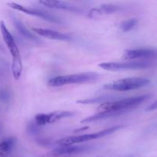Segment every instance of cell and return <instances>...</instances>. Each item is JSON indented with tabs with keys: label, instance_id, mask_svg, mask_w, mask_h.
<instances>
[{
	"label": "cell",
	"instance_id": "9",
	"mask_svg": "<svg viewBox=\"0 0 157 157\" xmlns=\"http://www.w3.org/2000/svg\"><path fill=\"white\" fill-rule=\"evenodd\" d=\"M93 147L90 146H64L55 149L47 153L46 157H60L63 156H69L73 154H79V153H87L90 151Z\"/></svg>",
	"mask_w": 157,
	"mask_h": 157
},
{
	"label": "cell",
	"instance_id": "15",
	"mask_svg": "<svg viewBox=\"0 0 157 157\" xmlns=\"http://www.w3.org/2000/svg\"><path fill=\"white\" fill-rule=\"evenodd\" d=\"M12 22H13V25L15 27V29L18 31V32H19L24 38H27V39L29 40H31V41H35V42H39L40 40L38 39L33 33H32L31 32H29V30H28L27 28L25 26V25L23 24L22 21H21L19 18H17L15 15H13V16L12 17Z\"/></svg>",
	"mask_w": 157,
	"mask_h": 157
},
{
	"label": "cell",
	"instance_id": "14",
	"mask_svg": "<svg viewBox=\"0 0 157 157\" xmlns=\"http://www.w3.org/2000/svg\"><path fill=\"white\" fill-rule=\"evenodd\" d=\"M127 113L124 111H105L98 113L92 116H89L87 117L84 118L81 121V124H87V123H93L95 121H103V120L108 119V118L113 117H118L124 113Z\"/></svg>",
	"mask_w": 157,
	"mask_h": 157
},
{
	"label": "cell",
	"instance_id": "20",
	"mask_svg": "<svg viewBox=\"0 0 157 157\" xmlns=\"http://www.w3.org/2000/svg\"><path fill=\"white\" fill-rule=\"evenodd\" d=\"M98 157H101V156H98Z\"/></svg>",
	"mask_w": 157,
	"mask_h": 157
},
{
	"label": "cell",
	"instance_id": "13",
	"mask_svg": "<svg viewBox=\"0 0 157 157\" xmlns=\"http://www.w3.org/2000/svg\"><path fill=\"white\" fill-rule=\"evenodd\" d=\"M40 4L46 6L48 8H53V9H63V10L70 11V12H81L82 10L79 7L74 6L71 3L63 1H40Z\"/></svg>",
	"mask_w": 157,
	"mask_h": 157
},
{
	"label": "cell",
	"instance_id": "17",
	"mask_svg": "<svg viewBox=\"0 0 157 157\" xmlns=\"http://www.w3.org/2000/svg\"><path fill=\"white\" fill-rule=\"evenodd\" d=\"M117 101L114 96H103L94 98H86V99L79 100L77 101L80 104H104V103L110 102V101Z\"/></svg>",
	"mask_w": 157,
	"mask_h": 157
},
{
	"label": "cell",
	"instance_id": "12",
	"mask_svg": "<svg viewBox=\"0 0 157 157\" xmlns=\"http://www.w3.org/2000/svg\"><path fill=\"white\" fill-rule=\"evenodd\" d=\"M121 10V7L113 4H104L98 8H94L88 12V16L96 18L104 15H110Z\"/></svg>",
	"mask_w": 157,
	"mask_h": 157
},
{
	"label": "cell",
	"instance_id": "19",
	"mask_svg": "<svg viewBox=\"0 0 157 157\" xmlns=\"http://www.w3.org/2000/svg\"><path fill=\"white\" fill-rule=\"evenodd\" d=\"M156 109V101H154L153 104H150V106H148V107H147V109H146V111H147V112L153 111V110H155Z\"/></svg>",
	"mask_w": 157,
	"mask_h": 157
},
{
	"label": "cell",
	"instance_id": "8",
	"mask_svg": "<svg viewBox=\"0 0 157 157\" xmlns=\"http://www.w3.org/2000/svg\"><path fill=\"white\" fill-rule=\"evenodd\" d=\"M75 114V112L58 110L49 113H39L35 117V124L37 126H44L46 124H53L64 118L72 117Z\"/></svg>",
	"mask_w": 157,
	"mask_h": 157
},
{
	"label": "cell",
	"instance_id": "11",
	"mask_svg": "<svg viewBox=\"0 0 157 157\" xmlns=\"http://www.w3.org/2000/svg\"><path fill=\"white\" fill-rule=\"evenodd\" d=\"M32 31L37 35L44 38H49L52 40H58V41H70L71 36L57 31L52 29H43V28H32Z\"/></svg>",
	"mask_w": 157,
	"mask_h": 157
},
{
	"label": "cell",
	"instance_id": "2",
	"mask_svg": "<svg viewBox=\"0 0 157 157\" xmlns=\"http://www.w3.org/2000/svg\"><path fill=\"white\" fill-rule=\"evenodd\" d=\"M150 97H151L150 94H145L104 103V104H101L98 107L97 110H98V113L105 111L127 112L129 110H132V109L139 107L144 101H147Z\"/></svg>",
	"mask_w": 157,
	"mask_h": 157
},
{
	"label": "cell",
	"instance_id": "18",
	"mask_svg": "<svg viewBox=\"0 0 157 157\" xmlns=\"http://www.w3.org/2000/svg\"><path fill=\"white\" fill-rule=\"evenodd\" d=\"M137 19L136 18H130V19L126 20L123 21L121 24V29L124 32H127L131 31L132 29H134L137 25Z\"/></svg>",
	"mask_w": 157,
	"mask_h": 157
},
{
	"label": "cell",
	"instance_id": "1",
	"mask_svg": "<svg viewBox=\"0 0 157 157\" xmlns=\"http://www.w3.org/2000/svg\"><path fill=\"white\" fill-rule=\"evenodd\" d=\"M0 31L4 42L6 43L9 52L12 55V75L15 80H18L22 72V62H21V54L18 45L12 34L6 27L3 21H0Z\"/></svg>",
	"mask_w": 157,
	"mask_h": 157
},
{
	"label": "cell",
	"instance_id": "5",
	"mask_svg": "<svg viewBox=\"0 0 157 157\" xmlns=\"http://www.w3.org/2000/svg\"><path fill=\"white\" fill-rule=\"evenodd\" d=\"M150 84V80L144 78H127L117 80L116 81L104 85V88L107 90L116 91H129L137 90L147 87Z\"/></svg>",
	"mask_w": 157,
	"mask_h": 157
},
{
	"label": "cell",
	"instance_id": "3",
	"mask_svg": "<svg viewBox=\"0 0 157 157\" xmlns=\"http://www.w3.org/2000/svg\"><path fill=\"white\" fill-rule=\"evenodd\" d=\"M100 78L99 74L95 72L75 74V75H63L52 78L48 82V85L52 87H61L67 84H87L96 81Z\"/></svg>",
	"mask_w": 157,
	"mask_h": 157
},
{
	"label": "cell",
	"instance_id": "7",
	"mask_svg": "<svg viewBox=\"0 0 157 157\" xmlns=\"http://www.w3.org/2000/svg\"><path fill=\"white\" fill-rule=\"evenodd\" d=\"M8 6L10 8H12V9H15V10L20 11V12H24V13L28 14V15H33V16L39 17V18L45 20V21H50V22L58 23V24L62 23V21H61L59 18H58V17L55 16V15L48 13V12H44V11L26 7V6H21V5L15 2H9L8 3Z\"/></svg>",
	"mask_w": 157,
	"mask_h": 157
},
{
	"label": "cell",
	"instance_id": "16",
	"mask_svg": "<svg viewBox=\"0 0 157 157\" xmlns=\"http://www.w3.org/2000/svg\"><path fill=\"white\" fill-rule=\"evenodd\" d=\"M16 140L15 137H9L0 143V156H8L13 150Z\"/></svg>",
	"mask_w": 157,
	"mask_h": 157
},
{
	"label": "cell",
	"instance_id": "4",
	"mask_svg": "<svg viewBox=\"0 0 157 157\" xmlns=\"http://www.w3.org/2000/svg\"><path fill=\"white\" fill-rule=\"evenodd\" d=\"M124 126L118 125L114 126V127H110V128L104 129L101 131L97 132L94 133H89V134H84L80 135V136H67V137L62 138L58 141V144H60L61 147L64 146H71L75 144H81V143L87 142L89 140H93L100 139V138L104 137V136H109L113 133H116L121 128H123Z\"/></svg>",
	"mask_w": 157,
	"mask_h": 157
},
{
	"label": "cell",
	"instance_id": "10",
	"mask_svg": "<svg viewBox=\"0 0 157 157\" xmlns=\"http://www.w3.org/2000/svg\"><path fill=\"white\" fill-rule=\"evenodd\" d=\"M156 55V49L140 48L131 49L124 52L123 55V59L124 60H135L138 58H154Z\"/></svg>",
	"mask_w": 157,
	"mask_h": 157
},
{
	"label": "cell",
	"instance_id": "6",
	"mask_svg": "<svg viewBox=\"0 0 157 157\" xmlns=\"http://www.w3.org/2000/svg\"><path fill=\"white\" fill-rule=\"evenodd\" d=\"M100 67L109 71L130 70H145L150 68L152 64L150 61H125V62H104L98 64Z\"/></svg>",
	"mask_w": 157,
	"mask_h": 157
}]
</instances>
